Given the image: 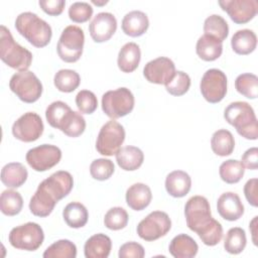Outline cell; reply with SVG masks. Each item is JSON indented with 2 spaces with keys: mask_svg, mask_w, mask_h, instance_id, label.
Segmentation results:
<instances>
[{
  "mask_svg": "<svg viewBox=\"0 0 258 258\" xmlns=\"http://www.w3.org/2000/svg\"><path fill=\"white\" fill-rule=\"evenodd\" d=\"M247 244L246 233L244 229L240 227L231 228L224 239V248L230 254H239L241 253Z\"/></svg>",
  "mask_w": 258,
  "mask_h": 258,
  "instance_id": "obj_36",
  "label": "cell"
},
{
  "mask_svg": "<svg viewBox=\"0 0 258 258\" xmlns=\"http://www.w3.org/2000/svg\"><path fill=\"white\" fill-rule=\"evenodd\" d=\"M43 122L40 116L34 112L21 115L12 125L13 136L22 142H33L43 133Z\"/></svg>",
  "mask_w": 258,
  "mask_h": 258,
  "instance_id": "obj_14",
  "label": "cell"
},
{
  "mask_svg": "<svg viewBox=\"0 0 258 258\" xmlns=\"http://www.w3.org/2000/svg\"><path fill=\"white\" fill-rule=\"evenodd\" d=\"M191 187V178L183 170H173L165 178V189L173 198H182Z\"/></svg>",
  "mask_w": 258,
  "mask_h": 258,
  "instance_id": "obj_21",
  "label": "cell"
},
{
  "mask_svg": "<svg viewBox=\"0 0 258 258\" xmlns=\"http://www.w3.org/2000/svg\"><path fill=\"white\" fill-rule=\"evenodd\" d=\"M184 216L188 229L196 232L207 246L219 244L223 237V227L211 214L209 201L203 196H194L184 206Z\"/></svg>",
  "mask_w": 258,
  "mask_h": 258,
  "instance_id": "obj_2",
  "label": "cell"
},
{
  "mask_svg": "<svg viewBox=\"0 0 258 258\" xmlns=\"http://www.w3.org/2000/svg\"><path fill=\"white\" fill-rule=\"evenodd\" d=\"M93 7L87 2H75L69 8V17L76 23H84L91 19Z\"/></svg>",
  "mask_w": 258,
  "mask_h": 258,
  "instance_id": "obj_44",
  "label": "cell"
},
{
  "mask_svg": "<svg viewBox=\"0 0 258 258\" xmlns=\"http://www.w3.org/2000/svg\"><path fill=\"white\" fill-rule=\"evenodd\" d=\"M71 111L72 109L67 103L62 101H54L49 104L45 110L46 121L51 127L58 129L62 120Z\"/></svg>",
  "mask_w": 258,
  "mask_h": 258,
  "instance_id": "obj_39",
  "label": "cell"
},
{
  "mask_svg": "<svg viewBox=\"0 0 258 258\" xmlns=\"http://www.w3.org/2000/svg\"><path fill=\"white\" fill-rule=\"evenodd\" d=\"M144 255L145 251L143 246L133 241L124 243L120 247L118 253V256L120 258H143Z\"/></svg>",
  "mask_w": 258,
  "mask_h": 258,
  "instance_id": "obj_45",
  "label": "cell"
},
{
  "mask_svg": "<svg viewBox=\"0 0 258 258\" xmlns=\"http://www.w3.org/2000/svg\"><path fill=\"white\" fill-rule=\"evenodd\" d=\"M237 92L248 99H256L258 95V78L254 74L245 73L239 75L235 80Z\"/></svg>",
  "mask_w": 258,
  "mask_h": 258,
  "instance_id": "obj_38",
  "label": "cell"
},
{
  "mask_svg": "<svg viewBox=\"0 0 258 258\" xmlns=\"http://www.w3.org/2000/svg\"><path fill=\"white\" fill-rule=\"evenodd\" d=\"M224 118L235 127L240 136L248 140L257 139V118L253 108L247 102L236 101L229 104L224 111Z\"/></svg>",
  "mask_w": 258,
  "mask_h": 258,
  "instance_id": "obj_3",
  "label": "cell"
},
{
  "mask_svg": "<svg viewBox=\"0 0 258 258\" xmlns=\"http://www.w3.org/2000/svg\"><path fill=\"white\" fill-rule=\"evenodd\" d=\"M81 83L80 75L74 71L69 69L59 70L53 78L54 87L62 93H72L74 92Z\"/></svg>",
  "mask_w": 258,
  "mask_h": 258,
  "instance_id": "obj_32",
  "label": "cell"
},
{
  "mask_svg": "<svg viewBox=\"0 0 258 258\" xmlns=\"http://www.w3.org/2000/svg\"><path fill=\"white\" fill-rule=\"evenodd\" d=\"M242 164L244 167L248 169L255 170L258 167V148L257 147H251L247 149L244 154L242 155L241 159Z\"/></svg>",
  "mask_w": 258,
  "mask_h": 258,
  "instance_id": "obj_48",
  "label": "cell"
},
{
  "mask_svg": "<svg viewBox=\"0 0 258 258\" xmlns=\"http://www.w3.org/2000/svg\"><path fill=\"white\" fill-rule=\"evenodd\" d=\"M257 219H258V217L255 216V217L253 218V220L250 222V225H249L250 232H251V235H252V241H253V243H254L255 246L257 245V233H258Z\"/></svg>",
  "mask_w": 258,
  "mask_h": 258,
  "instance_id": "obj_49",
  "label": "cell"
},
{
  "mask_svg": "<svg viewBox=\"0 0 258 258\" xmlns=\"http://www.w3.org/2000/svg\"><path fill=\"white\" fill-rule=\"evenodd\" d=\"M200 90L207 102L212 104L221 102L227 94V76L218 69L208 70L202 77Z\"/></svg>",
  "mask_w": 258,
  "mask_h": 258,
  "instance_id": "obj_12",
  "label": "cell"
},
{
  "mask_svg": "<svg viewBox=\"0 0 258 258\" xmlns=\"http://www.w3.org/2000/svg\"><path fill=\"white\" fill-rule=\"evenodd\" d=\"M121 27L126 35L138 37L147 31L149 27V20L144 12L133 10L123 17Z\"/></svg>",
  "mask_w": 258,
  "mask_h": 258,
  "instance_id": "obj_19",
  "label": "cell"
},
{
  "mask_svg": "<svg viewBox=\"0 0 258 258\" xmlns=\"http://www.w3.org/2000/svg\"><path fill=\"white\" fill-rule=\"evenodd\" d=\"M211 147L213 152L219 156H228L232 154L235 148L233 134L227 129L217 130L211 138Z\"/></svg>",
  "mask_w": 258,
  "mask_h": 258,
  "instance_id": "obj_30",
  "label": "cell"
},
{
  "mask_svg": "<svg viewBox=\"0 0 258 258\" xmlns=\"http://www.w3.org/2000/svg\"><path fill=\"white\" fill-rule=\"evenodd\" d=\"M217 211L224 220L233 222L243 216L244 206L237 194L227 191L219 197L217 201Z\"/></svg>",
  "mask_w": 258,
  "mask_h": 258,
  "instance_id": "obj_18",
  "label": "cell"
},
{
  "mask_svg": "<svg viewBox=\"0 0 258 258\" xmlns=\"http://www.w3.org/2000/svg\"><path fill=\"white\" fill-rule=\"evenodd\" d=\"M128 214L121 207H114L108 210L104 217V225L109 230L118 231L124 229L128 224Z\"/></svg>",
  "mask_w": 258,
  "mask_h": 258,
  "instance_id": "obj_40",
  "label": "cell"
},
{
  "mask_svg": "<svg viewBox=\"0 0 258 258\" xmlns=\"http://www.w3.org/2000/svg\"><path fill=\"white\" fill-rule=\"evenodd\" d=\"M244 172V165L237 159H228L224 161L219 168L221 179L229 184L239 182L242 179Z\"/></svg>",
  "mask_w": 258,
  "mask_h": 258,
  "instance_id": "obj_35",
  "label": "cell"
},
{
  "mask_svg": "<svg viewBox=\"0 0 258 258\" xmlns=\"http://www.w3.org/2000/svg\"><path fill=\"white\" fill-rule=\"evenodd\" d=\"M85 43V34L77 25L67 26L57 41L56 51L59 58L66 62H76L80 59Z\"/></svg>",
  "mask_w": 258,
  "mask_h": 258,
  "instance_id": "obj_6",
  "label": "cell"
},
{
  "mask_svg": "<svg viewBox=\"0 0 258 258\" xmlns=\"http://www.w3.org/2000/svg\"><path fill=\"white\" fill-rule=\"evenodd\" d=\"M23 207L21 195L13 189H6L0 196V210L2 214L8 217L18 215Z\"/></svg>",
  "mask_w": 258,
  "mask_h": 258,
  "instance_id": "obj_33",
  "label": "cell"
},
{
  "mask_svg": "<svg viewBox=\"0 0 258 258\" xmlns=\"http://www.w3.org/2000/svg\"><path fill=\"white\" fill-rule=\"evenodd\" d=\"M92 3H93V4H95V5H97V6H102V5H105V4H107V3H108V1H102V2H98V1H95V0H93V1H92Z\"/></svg>",
  "mask_w": 258,
  "mask_h": 258,
  "instance_id": "obj_50",
  "label": "cell"
},
{
  "mask_svg": "<svg viewBox=\"0 0 258 258\" xmlns=\"http://www.w3.org/2000/svg\"><path fill=\"white\" fill-rule=\"evenodd\" d=\"M124 140V127L112 119L101 127L96 140V149L104 156H112L119 151Z\"/></svg>",
  "mask_w": 258,
  "mask_h": 258,
  "instance_id": "obj_10",
  "label": "cell"
},
{
  "mask_svg": "<svg viewBox=\"0 0 258 258\" xmlns=\"http://www.w3.org/2000/svg\"><path fill=\"white\" fill-rule=\"evenodd\" d=\"M257 45V36L251 29H241L234 33L231 39L232 49L240 55L253 52Z\"/></svg>",
  "mask_w": 258,
  "mask_h": 258,
  "instance_id": "obj_27",
  "label": "cell"
},
{
  "mask_svg": "<svg viewBox=\"0 0 258 258\" xmlns=\"http://www.w3.org/2000/svg\"><path fill=\"white\" fill-rule=\"evenodd\" d=\"M141 50L137 43L127 42L119 50L117 64L121 72L129 74L134 72L140 62Z\"/></svg>",
  "mask_w": 258,
  "mask_h": 258,
  "instance_id": "obj_22",
  "label": "cell"
},
{
  "mask_svg": "<svg viewBox=\"0 0 258 258\" xmlns=\"http://www.w3.org/2000/svg\"><path fill=\"white\" fill-rule=\"evenodd\" d=\"M74 186L72 174L66 170H58L42 180L29 202L30 212L40 218L49 216L54 206L66 198Z\"/></svg>",
  "mask_w": 258,
  "mask_h": 258,
  "instance_id": "obj_1",
  "label": "cell"
},
{
  "mask_svg": "<svg viewBox=\"0 0 258 258\" xmlns=\"http://www.w3.org/2000/svg\"><path fill=\"white\" fill-rule=\"evenodd\" d=\"M174 62L166 57L159 56L148 61L143 68V76L149 83L166 85L175 74Z\"/></svg>",
  "mask_w": 258,
  "mask_h": 258,
  "instance_id": "obj_16",
  "label": "cell"
},
{
  "mask_svg": "<svg viewBox=\"0 0 258 258\" xmlns=\"http://www.w3.org/2000/svg\"><path fill=\"white\" fill-rule=\"evenodd\" d=\"M170 228L169 216L162 211H153L139 222L137 234L142 240L151 242L165 236Z\"/></svg>",
  "mask_w": 258,
  "mask_h": 258,
  "instance_id": "obj_11",
  "label": "cell"
},
{
  "mask_svg": "<svg viewBox=\"0 0 258 258\" xmlns=\"http://www.w3.org/2000/svg\"><path fill=\"white\" fill-rule=\"evenodd\" d=\"M25 159L35 171L43 172L55 166L61 159V150L52 144H41L27 151Z\"/></svg>",
  "mask_w": 258,
  "mask_h": 258,
  "instance_id": "obj_13",
  "label": "cell"
},
{
  "mask_svg": "<svg viewBox=\"0 0 258 258\" xmlns=\"http://www.w3.org/2000/svg\"><path fill=\"white\" fill-rule=\"evenodd\" d=\"M196 51L203 60L214 61L218 59L223 52V42L204 34L197 41Z\"/></svg>",
  "mask_w": 258,
  "mask_h": 258,
  "instance_id": "obj_28",
  "label": "cell"
},
{
  "mask_svg": "<svg viewBox=\"0 0 258 258\" xmlns=\"http://www.w3.org/2000/svg\"><path fill=\"white\" fill-rule=\"evenodd\" d=\"M10 90L24 103L36 102L42 94V84L34 73L23 71L15 73L9 81Z\"/></svg>",
  "mask_w": 258,
  "mask_h": 258,
  "instance_id": "obj_9",
  "label": "cell"
},
{
  "mask_svg": "<svg viewBox=\"0 0 258 258\" xmlns=\"http://www.w3.org/2000/svg\"><path fill=\"white\" fill-rule=\"evenodd\" d=\"M115 171V165L112 160L106 158H98L92 161L90 165V173L94 179L107 180Z\"/></svg>",
  "mask_w": 258,
  "mask_h": 258,
  "instance_id": "obj_42",
  "label": "cell"
},
{
  "mask_svg": "<svg viewBox=\"0 0 258 258\" xmlns=\"http://www.w3.org/2000/svg\"><path fill=\"white\" fill-rule=\"evenodd\" d=\"M43 240L44 233L42 228L33 222L14 227L8 235L10 245L18 250L35 251L42 245Z\"/></svg>",
  "mask_w": 258,
  "mask_h": 258,
  "instance_id": "obj_8",
  "label": "cell"
},
{
  "mask_svg": "<svg viewBox=\"0 0 258 258\" xmlns=\"http://www.w3.org/2000/svg\"><path fill=\"white\" fill-rule=\"evenodd\" d=\"M43 12L50 16H57L62 13L66 5L64 0H39L38 2Z\"/></svg>",
  "mask_w": 258,
  "mask_h": 258,
  "instance_id": "obj_46",
  "label": "cell"
},
{
  "mask_svg": "<svg viewBox=\"0 0 258 258\" xmlns=\"http://www.w3.org/2000/svg\"><path fill=\"white\" fill-rule=\"evenodd\" d=\"M218 3L237 24L249 22L258 12L257 0H221Z\"/></svg>",
  "mask_w": 258,
  "mask_h": 258,
  "instance_id": "obj_15",
  "label": "cell"
},
{
  "mask_svg": "<svg viewBox=\"0 0 258 258\" xmlns=\"http://www.w3.org/2000/svg\"><path fill=\"white\" fill-rule=\"evenodd\" d=\"M135 99L132 92L125 88H118L106 92L102 96V110L111 119H118L131 113Z\"/></svg>",
  "mask_w": 258,
  "mask_h": 258,
  "instance_id": "obj_7",
  "label": "cell"
},
{
  "mask_svg": "<svg viewBox=\"0 0 258 258\" xmlns=\"http://www.w3.org/2000/svg\"><path fill=\"white\" fill-rule=\"evenodd\" d=\"M76 105L81 114H93L98 108L96 95L89 90H82L76 96Z\"/></svg>",
  "mask_w": 258,
  "mask_h": 258,
  "instance_id": "obj_43",
  "label": "cell"
},
{
  "mask_svg": "<svg viewBox=\"0 0 258 258\" xmlns=\"http://www.w3.org/2000/svg\"><path fill=\"white\" fill-rule=\"evenodd\" d=\"M115 155L119 167L126 171L138 169L144 161V154L142 150L132 145L121 147Z\"/></svg>",
  "mask_w": 258,
  "mask_h": 258,
  "instance_id": "obj_24",
  "label": "cell"
},
{
  "mask_svg": "<svg viewBox=\"0 0 258 258\" xmlns=\"http://www.w3.org/2000/svg\"><path fill=\"white\" fill-rule=\"evenodd\" d=\"M86 129V120L83 115L76 111H71L62 120L59 129L69 137H79Z\"/></svg>",
  "mask_w": 258,
  "mask_h": 258,
  "instance_id": "obj_34",
  "label": "cell"
},
{
  "mask_svg": "<svg viewBox=\"0 0 258 258\" xmlns=\"http://www.w3.org/2000/svg\"><path fill=\"white\" fill-rule=\"evenodd\" d=\"M27 176V169L20 162L7 163L1 169V181L7 187H20L26 181Z\"/></svg>",
  "mask_w": 258,
  "mask_h": 258,
  "instance_id": "obj_25",
  "label": "cell"
},
{
  "mask_svg": "<svg viewBox=\"0 0 258 258\" xmlns=\"http://www.w3.org/2000/svg\"><path fill=\"white\" fill-rule=\"evenodd\" d=\"M62 217L69 227L79 229L83 228L87 224L89 213L83 204L79 202H73L64 207L62 211Z\"/></svg>",
  "mask_w": 258,
  "mask_h": 258,
  "instance_id": "obj_29",
  "label": "cell"
},
{
  "mask_svg": "<svg viewBox=\"0 0 258 258\" xmlns=\"http://www.w3.org/2000/svg\"><path fill=\"white\" fill-rule=\"evenodd\" d=\"M112 249L110 237L103 233L95 234L90 237L84 245L86 258H107Z\"/></svg>",
  "mask_w": 258,
  "mask_h": 258,
  "instance_id": "obj_23",
  "label": "cell"
},
{
  "mask_svg": "<svg viewBox=\"0 0 258 258\" xmlns=\"http://www.w3.org/2000/svg\"><path fill=\"white\" fill-rule=\"evenodd\" d=\"M0 58L8 67L19 72L28 71L32 62V53L17 43L4 25L0 27Z\"/></svg>",
  "mask_w": 258,
  "mask_h": 258,
  "instance_id": "obj_5",
  "label": "cell"
},
{
  "mask_svg": "<svg viewBox=\"0 0 258 258\" xmlns=\"http://www.w3.org/2000/svg\"><path fill=\"white\" fill-rule=\"evenodd\" d=\"M189 87H190V78L186 73L182 71L175 72L172 79L165 85L166 91L170 95L176 96V97L184 95L189 90Z\"/></svg>",
  "mask_w": 258,
  "mask_h": 258,
  "instance_id": "obj_41",
  "label": "cell"
},
{
  "mask_svg": "<svg viewBox=\"0 0 258 258\" xmlns=\"http://www.w3.org/2000/svg\"><path fill=\"white\" fill-rule=\"evenodd\" d=\"M168 250L174 258H192L198 254L199 246L190 236L179 234L171 240Z\"/></svg>",
  "mask_w": 258,
  "mask_h": 258,
  "instance_id": "obj_26",
  "label": "cell"
},
{
  "mask_svg": "<svg viewBox=\"0 0 258 258\" xmlns=\"http://www.w3.org/2000/svg\"><path fill=\"white\" fill-rule=\"evenodd\" d=\"M126 203L134 211H142L147 208L152 200L150 187L142 182L130 185L126 190Z\"/></svg>",
  "mask_w": 258,
  "mask_h": 258,
  "instance_id": "obj_20",
  "label": "cell"
},
{
  "mask_svg": "<svg viewBox=\"0 0 258 258\" xmlns=\"http://www.w3.org/2000/svg\"><path fill=\"white\" fill-rule=\"evenodd\" d=\"M257 185H258V179L256 177L251 178L247 180V182L244 185V195L247 200V202L252 207L258 206V194H257Z\"/></svg>",
  "mask_w": 258,
  "mask_h": 258,
  "instance_id": "obj_47",
  "label": "cell"
},
{
  "mask_svg": "<svg viewBox=\"0 0 258 258\" xmlns=\"http://www.w3.org/2000/svg\"><path fill=\"white\" fill-rule=\"evenodd\" d=\"M42 256L44 258H76L77 247L72 241L61 239L47 247Z\"/></svg>",
  "mask_w": 258,
  "mask_h": 258,
  "instance_id": "obj_37",
  "label": "cell"
},
{
  "mask_svg": "<svg viewBox=\"0 0 258 258\" xmlns=\"http://www.w3.org/2000/svg\"><path fill=\"white\" fill-rule=\"evenodd\" d=\"M204 32L205 35L223 42L229 34V26L227 21L221 15L212 14L207 17L204 22Z\"/></svg>",
  "mask_w": 258,
  "mask_h": 258,
  "instance_id": "obj_31",
  "label": "cell"
},
{
  "mask_svg": "<svg viewBox=\"0 0 258 258\" xmlns=\"http://www.w3.org/2000/svg\"><path fill=\"white\" fill-rule=\"evenodd\" d=\"M117 20L110 12L98 13L89 25V32L95 42L108 41L116 32Z\"/></svg>",
  "mask_w": 258,
  "mask_h": 258,
  "instance_id": "obj_17",
  "label": "cell"
},
{
  "mask_svg": "<svg viewBox=\"0 0 258 258\" xmlns=\"http://www.w3.org/2000/svg\"><path fill=\"white\" fill-rule=\"evenodd\" d=\"M15 28L30 44L35 47L46 46L51 39L50 25L32 12H22L15 20Z\"/></svg>",
  "mask_w": 258,
  "mask_h": 258,
  "instance_id": "obj_4",
  "label": "cell"
}]
</instances>
